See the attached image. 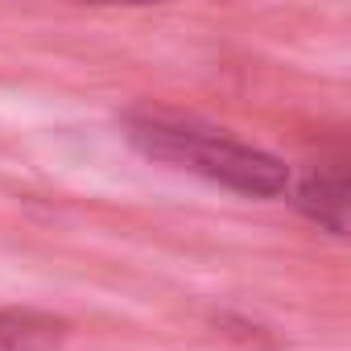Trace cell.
<instances>
[{
  "mask_svg": "<svg viewBox=\"0 0 351 351\" xmlns=\"http://www.w3.org/2000/svg\"><path fill=\"white\" fill-rule=\"evenodd\" d=\"M71 335V322L46 310H0V351H54Z\"/></svg>",
  "mask_w": 351,
  "mask_h": 351,
  "instance_id": "cell-3",
  "label": "cell"
},
{
  "mask_svg": "<svg viewBox=\"0 0 351 351\" xmlns=\"http://www.w3.org/2000/svg\"><path fill=\"white\" fill-rule=\"evenodd\" d=\"M347 195H351V182H347V165L343 161H318L293 186L298 211L310 223H318V228H326L335 236L347 232Z\"/></svg>",
  "mask_w": 351,
  "mask_h": 351,
  "instance_id": "cell-2",
  "label": "cell"
},
{
  "mask_svg": "<svg viewBox=\"0 0 351 351\" xmlns=\"http://www.w3.org/2000/svg\"><path fill=\"white\" fill-rule=\"evenodd\" d=\"M124 136L136 153L149 161H161L169 169H186L195 178H207L215 186H228L248 199H277L289 191V169L281 157L228 136L223 128H211L195 116L141 108L124 116Z\"/></svg>",
  "mask_w": 351,
  "mask_h": 351,
  "instance_id": "cell-1",
  "label": "cell"
}]
</instances>
